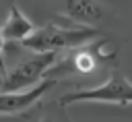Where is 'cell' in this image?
<instances>
[{
  "instance_id": "2",
  "label": "cell",
  "mask_w": 132,
  "mask_h": 122,
  "mask_svg": "<svg viewBox=\"0 0 132 122\" xmlns=\"http://www.w3.org/2000/svg\"><path fill=\"white\" fill-rule=\"evenodd\" d=\"M80 101H99V103H116V105H128L132 103V83L126 81L122 72H111L109 79L93 89H80L66 93L58 99L60 105L80 103Z\"/></svg>"
},
{
  "instance_id": "3",
  "label": "cell",
  "mask_w": 132,
  "mask_h": 122,
  "mask_svg": "<svg viewBox=\"0 0 132 122\" xmlns=\"http://www.w3.org/2000/svg\"><path fill=\"white\" fill-rule=\"evenodd\" d=\"M58 54L56 52H45V54H33L27 60L16 62L4 77V83L0 91H25L41 81L45 72L56 64Z\"/></svg>"
},
{
  "instance_id": "6",
  "label": "cell",
  "mask_w": 132,
  "mask_h": 122,
  "mask_svg": "<svg viewBox=\"0 0 132 122\" xmlns=\"http://www.w3.org/2000/svg\"><path fill=\"white\" fill-rule=\"evenodd\" d=\"M35 31L33 23L21 12L16 4H10L8 8V19L2 23V35L4 41H23Z\"/></svg>"
},
{
  "instance_id": "8",
  "label": "cell",
  "mask_w": 132,
  "mask_h": 122,
  "mask_svg": "<svg viewBox=\"0 0 132 122\" xmlns=\"http://www.w3.org/2000/svg\"><path fill=\"white\" fill-rule=\"evenodd\" d=\"M4 35H2V23H0V70H2V77H6L8 68H6V62H4Z\"/></svg>"
},
{
  "instance_id": "11",
  "label": "cell",
  "mask_w": 132,
  "mask_h": 122,
  "mask_svg": "<svg viewBox=\"0 0 132 122\" xmlns=\"http://www.w3.org/2000/svg\"><path fill=\"white\" fill-rule=\"evenodd\" d=\"M0 74H2V70H0Z\"/></svg>"
},
{
  "instance_id": "1",
  "label": "cell",
  "mask_w": 132,
  "mask_h": 122,
  "mask_svg": "<svg viewBox=\"0 0 132 122\" xmlns=\"http://www.w3.org/2000/svg\"><path fill=\"white\" fill-rule=\"evenodd\" d=\"M99 37V31L93 27H58V25H43L35 29L27 39L21 41L23 48L31 50L33 54H45V52H62V50H74L80 45H87Z\"/></svg>"
},
{
  "instance_id": "5",
  "label": "cell",
  "mask_w": 132,
  "mask_h": 122,
  "mask_svg": "<svg viewBox=\"0 0 132 122\" xmlns=\"http://www.w3.org/2000/svg\"><path fill=\"white\" fill-rule=\"evenodd\" d=\"M62 14H66L78 25L91 27L103 19V6L97 0H64Z\"/></svg>"
},
{
  "instance_id": "4",
  "label": "cell",
  "mask_w": 132,
  "mask_h": 122,
  "mask_svg": "<svg viewBox=\"0 0 132 122\" xmlns=\"http://www.w3.org/2000/svg\"><path fill=\"white\" fill-rule=\"evenodd\" d=\"M56 83L58 79L45 77L25 91H0V116H16L31 110Z\"/></svg>"
},
{
  "instance_id": "10",
  "label": "cell",
  "mask_w": 132,
  "mask_h": 122,
  "mask_svg": "<svg viewBox=\"0 0 132 122\" xmlns=\"http://www.w3.org/2000/svg\"><path fill=\"white\" fill-rule=\"evenodd\" d=\"M2 83H4V77H2V74H0V87H2Z\"/></svg>"
},
{
  "instance_id": "7",
  "label": "cell",
  "mask_w": 132,
  "mask_h": 122,
  "mask_svg": "<svg viewBox=\"0 0 132 122\" xmlns=\"http://www.w3.org/2000/svg\"><path fill=\"white\" fill-rule=\"evenodd\" d=\"M68 64H70L76 72L87 74V72H91V70L97 66V58H95V54H93L91 50L82 48V50H76V52L68 58Z\"/></svg>"
},
{
  "instance_id": "9",
  "label": "cell",
  "mask_w": 132,
  "mask_h": 122,
  "mask_svg": "<svg viewBox=\"0 0 132 122\" xmlns=\"http://www.w3.org/2000/svg\"><path fill=\"white\" fill-rule=\"evenodd\" d=\"M37 122H56V120H54L52 116H41V118H39Z\"/></svg>"
}]
</instances>
